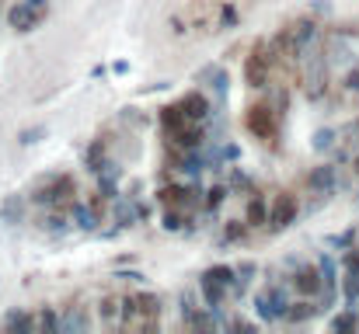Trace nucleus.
<instances>
[{"instance_id":"obj_1","label":"nucleus","mask_w":359,"mask_h":334,"mask_svg":"<svg viewBox=\"0 0 359 334\" xmlns=\"http://www.w3.org/2000/svg\"><path fill=\"white\" fill-rule=\"evenodd\" d=\"M157 317H161V299L154 292L126 296V306H122V324L126 327H133V331H154Z\"/></svg>"},{"instance_id":"obj_2","label":"nucleus","mask_w":359,"mask_h":334,"mask_svg":"<svg viewBox=\"0 0 359 334\" xmlns=\"http://www.w3.org/2000/svg\"><path fill=\"white\" fill-rule=\"evenodd\" d=\"M272 53H269V42H255L248 63H244V81L248 87H269V74H272Z\"/></svg>"},{"instance_id":"obj_3","label":"nucleus","mask_w":359,"mask_h":334,"mask_svg":"<svg viewBox=\"0 0 359 334\" xmlns=\"http://www.w3.org/2000/svg\"><path fill=\"white\" fill-rule=\"evenodd\" d=\"M244 126L255 140H276V133H279V119L269 105H251L244 112Z\"/></svg>"},{"instance_id":"obj_4","label":"nucleus","mask_w":359,"mask_h":334,"mask_svg":"<svg viewBox=\"0 0 359 334\" xmlns=\"http://www.w3.org/2000/svg\"><path fill=\"white\" fill-rule=\"evenodd\" d=\"M255 310L262 320H286V310H289V299H286V289L282 285H269L265 292L255 296Z\"/></svg>"},{"instance_id":"obj_5","label":"nucleus","mask_w":359,"mask_h":334,"mask_svg":"<svg viewBox=\"0 0 359 334\" xmlns=\"http://www.w3.org/2000/svg\"><path fill=\"white\" fill-rule=\"evenodd\" d=\"M296 216H300V202H296V195H293V192H282V195H276V202L269 206V230L279 233V230L293 226Z\"/></svg>"},{"instance_id":"obj_6","label":"nucleus","mask_w":359,"mask_h":334,"mask_svg":"<svg viewBox=\"0 0 359 334\" xmlns=\"http://www.w3.org/2000/svg\"><path fill=\"white\" fill-rule=\"evenodd\" d=\"M70 195H74V178H70V174H60V178L46 181L42 188H35V192H32V202H35V206H63Z\"/></svg>"},{"instance_id":"obj_7","label":"nucleus","mask_w":359,"mask_h":334,"mask_svg":"<svg viewBox=\"0 0 359 334\" xmlns=\"http://www.w3.org/2000/svg\"><path fill=\"white\" fill-rule=\"evenodd\" d=\"M303 91H307L310 101H317L328 91V63H324V56H310L307 74H303Z\"/></svg>"},{"instance_id":"obj_8","label":"nucleus","mask_w":359,"mask_h":334,"mask_svg":"<svg viewBox=\"0 0 359 334\" xmlns=\"http://www.w3.org/2000/svg\"><path fill=\"white\" fill-rule=\"evenodd\" d=\"M39 18H42V4H32V0H22V4H15L8 11V25L15 32H32Z\"/></svg>"},{"instance_id":"obj_9","label":"nucleus","mask_w":359,"mask_h":334,"mask_svg":"<svg viewBox=\"0 0 359 334\" xmlns=\"http://www.w3.org/2000/svg\"><path fill=\"white\" fill-rule=\"evenodd\" d=\"M157 202L168 209H189L199 202V188H185V185H164L157 192Z\"/></svg>"},{"instance_id":"obj_10","label":"nucleus","mask_w":359,"mask_h":334,"mask_svg":"<svg viewBox=\"0 0 359 334\" xmlns=\"http://www.w3.org/2000/svg\"><path fill=\"white\" fill-rule=\"evenodd\" d=\"M293 289H296L300 296H317V292L324 289V275H321V268H314V265L300 268V272L293 275Z\"/></svg>"},{"instance_id":"obj_11","label":"nucleus","mask_w":359,"mask_h":334,"mask_svg":"<svg viewBox=\"0 0 359 334\" xmlns=\"http://www.w3.org/2000/svg\"><path fill=\"white\" fill-rule=\"evenodd\" d=\"M178 105L185 108L189 122H206V119L213 115V108H209V98H206V94H199V91H189V94H185Z\"/></svg>"},{"instance_id":"obj_12","label":"nucleus","mask_w":359,"mask_h":334,"mask_svg":"<svg viewBox=\"0 0 359 334\" xmlns=\"http://www.w3.org/2000/svg\"><path fill=\"white\" fill-rule=\"evenodd\" d=\"M171 143L182 147V150H202V147H206V126H202V122H189L182 133L171 136Z\"/></svg>"},{"instance_id":"obj_13","label":"nucleus","mask_w":359,"mask_h":334,"mask_svg":"<svg viewBox=\"0 0 359 334\" xmlns=\"http://www.w3.org/2000/svg\"><path fill=\"white\" fill-rule=\"evenodd\" d=\"M286 32H289V42H293V49H296L300 56L307 53V46H310V42H314V35H317V28H314V22H307V18H300V22H293V25H289Z\"/></svg>"},{"instance_id":"obj_14","label":"nucleus","mask_w":359,"mask_h":334,"mask_svg":"<svg viewBox=\"0 0 359 334\" xmlns=\"http://www.w3.org/2000/svg\"><path fill=\"white\" fill-rule=\"evenodd\" d=\"M335 167L331 164H321V167H314L310 174H307V185H310V192H317V195H331L335 192Z\"/></svg>"},{"instance_id":"obj_15","label":"nucleus","mask_w":359,"mask_h":334,"mask_svg":"<svg viewBox=\"0 0 359 334\" xmlns=\"http://www.w3.org/2000/svg\"><path fill=\"white\" fill-rule=\"evenodd\" d=\"M196 81H199V84H206V81H209V87H213L220 98L230 91V74H227L223 67H202V70L196 74Z\"/></svg>"},{"instance_id":"obj_16","label":"nucleus","mask_w":359,"mask_h":334,"mask_svg":"<svg viewBox=\"0 0 359 334\" xmlns=\"http://www.w3.org/2000/svg\"><path fill=\"white\" fill-rule=\"evenodd\" d=\"M199 292H202V299H206V306H209V310H216V306L227 299V285H223V282H216V278H209L206 272L199 275Z\"/></svg>"},{"instance_id":"obj_17","label":"nucleus","mask_w":359,"mask_h":334,"mask_svg":"<svg viewBox=\"0 0 359 334\" xmlns=\"http://www.w3.org/2000/svg\"><path fill=\"white\" fill-rule=\"evenodd\" d=\"M161 126H164V133H168V136L182 133V129L189 126L185 108H182V105H164V108H161Z\"/></svg>"},{"instance_id":"obj_18","label":"nucleus","mask_w":359,"mask_h":334,"mask_svg":"<svg viewBox=\"0 0 359 334\" xmlns=\"http://www.w3.org/2000/svg\"><path fill=\"white\" fill-rule=\"evenodd\" d=\"M244 223L255 230V226H269V202L255 192V199H248V209H244Z\"/></svg>"},{"instance_id":"obj_19","label":"nucleus","mask_w":359,"mask_h":334,"mask_svg":"<svg viewBox=\"0 0 359 334\" xmlns=\"http://www.w3.org/2000/svg\"><path fill=\"white\" fill-rule=\"evenodd\" d=\"M317 303H310V296L307 299H300V303H289V310H286V320L289 324H303V320H310V317H317Z\"/></svg>"},{"instance_id":"obj_20","label":"nucleus","mask_w":359,"mask_h":334,"mask_svg":"<svg viewBox=\"0 0 359 334\" xmlns=\"http://www.w3.org/2000/svg\"><path fill=\"white\" fill-rule=\"evenodd\" d=\"M122 306H126V296H105L102 299V320L112 327V324H119L122 320Z\"/></svg>"},{"instance_id":"obj_21","label":"nucleus","mask_w":359,"mask_h":334,"mask_svg":"<svg viewBox=\"0 0 359 334\" xmlns=\"http://www.w3.org/2000/svg\"><path fill=\"white\" fill-rule=\"evenodd\" d=\"M60 331H67V334L88 331V313H84V306H70V313L60 317Z\"/></svg>"},{"instance_id":"obj_22","label":"nucleus","mask_w":359,"mask_h":334,"mask_svg":"<svg viewBox=\"0 0 359 334\" xmlns=\"http://www.w3.org/2000/svg\"><path fill=\"white\" fill-rule=\"evenodd\" d=\"M70 216H74V223H77L81 230H95V226L102 223V212H98L95 206H74Z\"/></svg>"},{"instance_id":"obj_23","label":"nucleus","mask_w":359,"mask_h":334,"mask_svg":"<svg viewBox=\"0 0 359 334\" xmlns=\"http://www.w3.org/2000/svg\"><path fill=\"white\" fill-rule=\"evenodd\" d=\"M84 164H88L95 174L102 171V164H105V143H102V140H95V143H91V150L84 153Z\"/></svg>"},{"instance_id":"obj_24","label":"nucleus","mask_w":359,"mask_h":334,"mask_svg":"<svg viewBox=\"0 0 359 334\" xmlns=\"http://www.w3.org/2000/svg\"><path fill=\"white\" fill-rule=\"evenodd\" d=\"M4 324H8V327H11V331H22V334H25V331H32V327H35V320H32V317H29V313H18V310H11V313H8V320H4Z\"/></svg>"},{"instance_id":"obj_25","label":"nucleus","mask_w":359,"mask_h":334,"mask_svg":"<svg viewBox=\"0 0 359 334\" xmlns=\"http://www.w3.org/2000/svg\"><path fill=\"white\" fill-rule=\"evenodd\" d=\"M356 327H359V317H356V310H352V306L331 320V331H356Z\"/></svg>"},{"instance_id":"obj_26","label":"nucleus","mask_w":359,"mask_h":334,"mask_svg":"<svg viewBox=\"0 0 359 334\" xmlns=\"http://www.w3.org/2000/svg\"><path fill=\"white\" fill-rule=\"evenodd\" d=\"M35 327H42V331H60V317L53 313V306H42V310H39Z\"/></svg>"},{"instance_id":"obj_27","label":"nucleus","mask_w":359,"mask_h":334,"mask_svg":"<svg viewBox=\"0 0 359 334\" xmlns=\"http://www.w3.org/2000/svg\"><path fill=\"white\" fill-rule=\"evenodd\" d=\"M244 233H248V223H227V226H223V244L244 240Z\"/></svg>"},{"instance_id":"obj_28","label":"nucleus","mask_w":359,"mask_h":334,"mask_svg":"<svg viewBox=\"0 0 359 334\" xmlns=\"http://www.w3.org/2000/svg\"><path fill=\"white\" fill-rule=\"evenodd\" d=\"M345 299H349V306H356V299H359V272L345 275Z\"/></svg>"},{"instance_id":"obj_29","label":"nucleus","mask_w":359,"mask_h":334,"mask_svg":"<svg viewBox=\"0 0 359 334\" xmlns=\"http://www.w3.org/2000/svg\"><path fill=\"white\" fill-rule=\"evenodd\" d=\"M331 147H335V133H331V129H317V133H314V150L324 153V150H331Z\"/></svg>"},{"instance_id":"obj_30","label":"nucleus","mask_w":359,"mask_h":334,"mask_svg":"<svg viewBox=\"0 0 359 334\" xmlns=\"http://www.w3.org/2000/svg\"><path fill=\"white\" fill-rule=\"evenodd\" d=\"M227 195H230V188H227V185H216V188H209V195H206V209L213 212V209H216V206H220Z\"/></svg>"},{"instance_id":"obj_31","label":"nucleus","mask_w":359,"mask_h":334,"mask_svg":"<svg viewBox=\"0 0 359 334\" xmlns=\"http://www.w3.org/2000/svg\"><path fill=\"white\" fill-rule=\"evenodd\" d=\"M182 226H185L182 212H178V209H168V212H164V230H182Z\"/></svg>"},{"instance_id":"obj_32","label":"nucleus","mask_w":359,"mask_h":334,"mask_svg":"<svg viewBox=\"0 0 359 334\" xmlns=\"http://www.w3.org/2000/svg\"><path fill=\"white\" fill-rule=\"evenodd\" d=\"M42 136H46V126H35V129H25V133H22V143L29 147V143H39Z\"/></svg>"},{"instance_id":"obj_33","label":"nucleus","mask_w":359,"mask_h":334,"mask_svg":"<svg viewBox=\"0 0 359 334\" xmlns=\"http://www.w3.org/2000/svg\"><path fill=\"white\" fill-rule=\"evenodd\" d=\"M345 272H359V251L345 247Z\"/></svg>"},{"instance_id":"obj_34","label":"nucleus","mask_w":359,"mask_h":334,"mask_svg":"<svg viewBox=\"0 0 359 334\" xmlns=\"http://www.w3.org/2000/svg\"><path fill=\"white\" fill-rule=\"evenodd\" d=\"M352 237H356V230H345L342 237H331L328 244H331V247H349V244H352Z\"/></svg>"},{"instance_id":"obj_35","label":"nucleus","mask_w":359,"mask_h":334,"mask_svg":"<svg viewBox=\"0 0 359 334\" xmlns=\"http://www.w3.org/2000/svg\"><path fill=\"white\" fill-rule=\"evenodd\" d=\"M4 219L18 223V219H22V206H18V202H8V209H4Z\"/></svg>"},{"instance_id":"obj_36","label":"nucleus","mask_w":359,"mask_h":334,"mask_svg":"<svg viewBox=\"0 0 359 334\" xmlns=\"http://www.w3.org/2000/svg\"><path fill=\"white\" fill-rule=\"evenodd\" d=\"M46 226H49V230H67V216H63V212H60V216H49Z\"/></svg>"},{"instance_id":"obj_37","label":"nucleus","mask_w":359,"mask_h":334,"mask_svg":"<svg viewBox=\"0 0 359 334\" xmlns=\"http://www.w3.org/2000/svg\"><path fill=\"white\" fill-rule=\"evenodd\" d=\"M345 87H349V91H359V67H356V70H349V77H345Z\"/></svg>"},{"instance_id":"obj_38","label":"nucleus","mask_w":359,"mask_h":334,"mask_svg":"<svg viewBox=\"0 0 359 334\" xmlns=\"http://www.w3.org/2000/svg\"><path fill=\"white\" fill-rule=\"evenodd\" d=\"M352 167H356V174H359V157H356V160H352Z\"/></svg>"},{"instance_id":"obj_39","label":"nucleus","mask_w":359,"mask_h":334,"mask_svg":"<svg viewBox=\"0 0 359 334\" xmlns=\"http://www.w3.org/2000/svg\"><path fill=\"white\" fill-rule=\"evenodd\" d=\"M32 4H42V0H32Z\"/></svg>"},{"instance_id":"obj_40","label":"nucleus","mask_w":359,"mask_h":334,"mask_svg":"<svg viewBox=\"0 0 359 334\" xmlns=\"http://www.w3.org/2000/svg\"><path fill=\"white\" fill-rule=\"evenodd\" d=\"M356 129H359V122H356Z\"/></svg>"}]
</instances>
